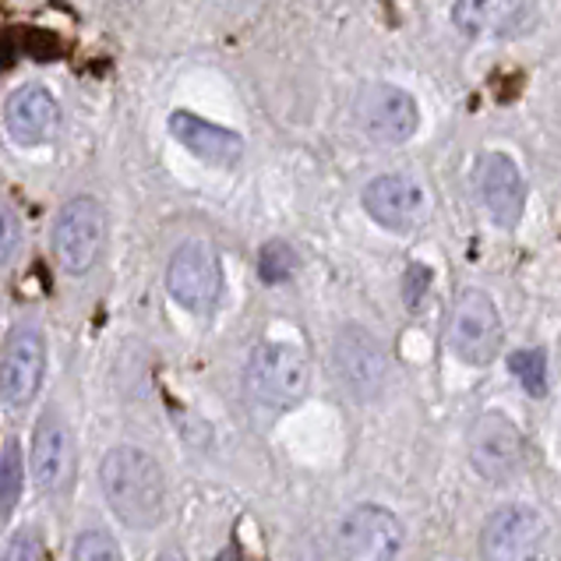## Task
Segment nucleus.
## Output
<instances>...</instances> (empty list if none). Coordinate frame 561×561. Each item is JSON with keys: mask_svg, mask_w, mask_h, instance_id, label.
<instances>
[{"mask_svg": "<svg viewBox=\"0 0 561 561\" xmlns=\"http://www.w3.org/2000/svg\"><path fill=\"white\" fill-rule=\"evenodd\" d=\"M100 488L110 512L131 530H156L167 516L163 467L138 445L110 448L100 462Z\"/></svg>", "mask_w": 561, "mask_h": 561, "instance_id": "f257e3e1", "label": "nucleus"}, {"mask_svg": "<svg viewBox=\"0 0 561 561\" xmlns=\"http://www.w3.org/2000/svg\"><path fill=\"white\" fill-rule=\"evenodd\" d=\"M248 396L265 410H290L308 396L311 364L290 343H259L251 350L248 371H244Z\"/></svg>", "mask_w": 561, "mask_h": 561, "instance_id": "f03ea898", "label": "nucleus"}, {"mask_svg": "<svg viewBox=\"0 0 561 561\" xmlns=\"http://www.w3.org/2000/svg\"><path fill=\"white\" fill-rule=\"evenodd\" d=\"M106 244V216L103 205L78 195L60 205L54 219V259L68 276H85V272L100 262Z\"/></svg>", "mask_w": 561, "mask_h": 561, "instance_id": "7ed1b4c3", "label": "nucleus"}, {"mask_svg": "<svg viewBox=\"0 0 561 561\" xmlns=\"http://www.w3.org/2000/svg\"><path fill=\"white\" fill-rule=\"evenodd\" d=\"M502 335H505L502 314L484 290H467L456 300L453 314H448L445 340H448V350H453L462 364H473V367L491 364L499 357Z\"/></svg>", "mask_w": 561, "mask_h": 561, "instance_id": "20e7f679", "label": "nucleus"}, {"mask_svg": "<svg viewBox=\"0 0 561 561\" xmlns=\"http://www.w3.org/2000/svg\"><path fill=\"white\" fill-rule=\"evenodd\" d=\"M332 367L343 389L357 399V403H375L389 385V357H385L381 343L360 325H343L332 343Z\"/></svg>", "mask_w": 561, "mask_h": 561, "instance_id": "39448f33", "label": "nucleus"}, {"mask_svg": "<svg viewBox=\"0 0 561 561\" xmlns=\"http://www.w3.org/2000/svg\"><path fill=\"white\" fill-rule=\"evenodd\" d=\"M467 448H470V467L484 480H491V484H508L526 467V442L519 435V427L499 410L477 416Z\"/></svg>", "mask_w": 561, "mask_h": 561, "instance_id": "423d86ee", "label": "nucleus"}, {"mask_svg": "<svg viewBox=\"0 0 561 561\" xmlns=\"http://www.w3.org/2000/svg\"><path fill=\"white\" fill-rule=\"evenodd\" d=\"M548 551V523L530 505L494 508L480 530L484 561H540Z\"/></svg>", "mask_w": 561, "mask_h": 561, "instance_id": "0eeeda50", "label": "nucleus"}, {"mask_svg": "<svg viewBox=\"0 0 561 561\" xmlns=\"http://www.w3.org/2000/svg\"><path fill=\"white\" fill-rule=\"evenodd\" d=\"M167 290L191 314H208L219 304L222 294V265L219 254L202 244V240H187L170 254L167 265Z\"/></svg>", "mask_w": 561, "mask_h": 561, "instance_id": "6e6552de", "label": "nucleus"}, {"mask_svg": "<svg viewBox=\"0 0 561 561\" xmlns=\"http://www.w3.org/2000/svg\"><path fill=\"white\" fill-rule=\"evenodd\" d=\"M403 551V523L381 505L350 508L335 530L340 561H396Z\"/></svg>", "mask_w": 561, "mask_h": 561, "instance_id": "1a4fd4ad", "label": "nucleus"}, {"mask_svg": "<svg viewBox=\"0 0 561 561\" xmlns=\"http://www.w3.org/2000/svg\"><path fill=\"white\" fill-rule=\"evenodd\" d=\"M46 371V340L36 325H14L0 350V403L22 410L36 399Z\"/></svg>", "mask_w": 561, "mask_h": 561, "instance_id": "9d476101", "label": "nucleus"}, {"mask_svg": "<svg viewBox=\"0 0 561 561\" xmlns=\"http://www.w3.org/2000/svg\"><path fill=\"white\" fill-rule=\"evenodd\" d=\"M357 121L381 146H403L421 127V110L410 92L389 82H371L357 95Z\"/></svg>", "mask_w": 561, "mask_h": 561, "instance_id": "9b49d317", "label": "nucleus"}, {"mask_svg": "<svg viewBox=\"0 0 561 561\" xmlns=\"http://www.w3.org/2000/svg\"><path fill=\"white\" fill-rule=\"evenodd\" d=\"M364 208L378 227L392 233H410L427 213L424 187L403 173H381L364 187Z\"/></svg>", "mask_w": 561, "mask_h": 561, "instance_id": "f8f14e48", "label": "nucleus"}, {"mask_svg": "<svg viewBox=\"0 0 561 561\" xmlns=\"http://www.w3.org/2000/svg\"><path fill=\"white\" fill-rule=\"evenodd\" d=\"M477 191H480V202L488 208V216L499 222V227L505 230L519 227V219L526 213V184H523L519 167L512 163L505 152L480 156Z\"/></svg>", "mask_w": 561, "mask_h": 561, "instance_id": "ddd939ff", "label": "nucleus"}, {"mask_svg": "<svg viewBox=\"0 0 561 561\" xmlns=\"http://www.w3.org/2000/svg\"><path fill=\"white\" fill-rule=\"evenodd\" d=\"M167 127L178 146H184L191 156L208 167H233L244 156V138L230 131V127L191 114V110H173Z\"/></svg>", "mask_w": 561, "mask_h": 561, "instance_id": "4468645a", "label": "nucleus"}, {"mask_svg": "<svg viewBox=\"0 0 561 561\" xmlns=\"http://www.w3.org/2000/svg\"><path fill=\"white\" fill-rule=\"evenodd\" d=\"M4 127L19 146H46L60 127V106L43 85H22L4 103Z\"/></svg>", "mask_w": 561, "mask_h": 561, "instance_id": "2eb2a0df", "label": "nucleus"}, {"mask_svg": "<svg viewBox=\"0 0 561 561\" xmlns=\"http://www.w3.org/2000/svg\"><path fill=\"white\" fill-rule=\"evenodd\" d=\"M68 459H71L68 427H64L57 413H43L36 431H32V445H28L32 480H36L43 491L60 488V480L68 477Z\"/></svg>", "mask_w": 561, "mask_h": 561, "instance_id": "dca6fc26", "label": "nucleus"}, {"mask_svg": "<svg viewBox=\"0 0 561 561\" xmlns=\"http://www.w3.org/2000/svg\"><path fill=\"white\" fill-rule=\"evenodd\" d=\"M526 11V0H456L453 22L467 36H494Z\"/></svg>", "mask_w": 561, "mask_h": 561, "instance_id": "f3484780", "label": "nucleus"}, {"mask_svg": "<svg viewBox=\"0 0 561 561\" xmlns=\"http://www.w3.org/2000/svg\"><path fill=\"white\" fill-rule=\"evenodd\" d=\"M25 488V462H22V448L19 442H8L4 453H0V519H8L14 505L22 499Z\"/></svg>", "mask_w": 561, "mask_h": 561, "instance_id": "a211bd4d", "label": "nucleus"}, {"mask_svg": "<svg viewBox=\"0 0 561 561\" xmlns=\"http://www.w3.org/2000/svg\"><path fill=\"white\" fill-rule=\"evenodd\" d=\"M508 367L516 381L523 385L526 392L534 399H543L548 396V354H543L540 346H530V350H516V354L508 357Z\"/></svg>", "mask_w": 561, "mask_h": 561, "instance_id": "6ab92c4d", "label": "nucleus"}, {"mask_svg": "<svg viewBox=\"0 0 561 561\" xmlns=\"http://www.w3.org/2000/svg\"><path fill=\"white\" fill-rule=\"evenodd\" d=\"M297 272V254L286 240H268V244L259 251V276L268 286L286 283Z\"/></svg>", "mask_w": 561, "mask_h": 561, "instance_id": "aec40b11", "label": "nucleus"}, {"mask_svg": "<svg viewBox=\"0 0 561 561\" xmlns=\"http://www.w3.org/2000/svg\"><path fill=\"white\" fill-rule=\"evenodd\" d=\"M71 561H124V554L117 548V540L106 530H85L75 540Z\"/></svg>", "mask_w": 561, "mask_h": 561, "instance_id": "412c9836", "label": "nucleus"}, {"mask_svg": "<svg viewBox=\"0 0 561 561\" xmlns=\"http://www.w3.org/2000/svg\"><path fill=\"white\" fill-rule=\"evenodd\" d=\"M19 248H22V219L8 202H0V268L11 265Z\"/></svg>", "mask_w": 561, "mask_h": 561, "instance_id": "4be33fe9", "label": "nucleus"}, {"mask_svg": "<svg viewBox=\"0 0 561 561\" xmlns=\"http://www.w3.org/2000/svg\"><path fill=\"white\" fill-rule=\"evenodd\" d=\"M427 279H431V272L424 265H413L407 272V304H410V308H421L424 290H427Z\"/></svg>", "mask_w": 561, "mask_h": 561, "instance_id": "5701e85b", "label": "nucleus"}, {"mask_svg": "<svg viewBox=\"0 0 561 561\" xmlns=\"http://www.w3.org/2000/svg\"><path fill=\"white\" fill-rule=\"evenodd\" d=\"M36 558H39V543L32 540V534H28V530L14 534L11 551H8V561H36Z\"/></svg>", "mask_w": 561, "mask_h": 561, "instance_id": "b1692460", "label": "nucleus"}, {"mask_svg": "<svg viewBox=\"0 0 561 561\" xmlns=\"http://www.w3.org/2000/svg\"><path fill=\"white\" fill-rule=\"evenodd\" d=\"M156 561H184V558H181L178 551H163V554H159Z\"/></svg>", "mask_w": 561, "mask_h": 561, "instance_id": "393cba45", "label": "nucleus"}]
</instances>
